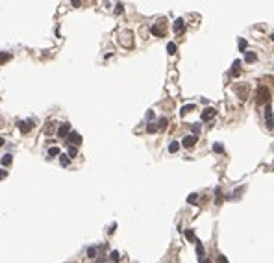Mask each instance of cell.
<instances>
[{"label": "cell", "mask_w": 274, "mask_h": 263, "mask_svg": "<svg viewBox=\"0 0 274 263\" xmlns=\"http://www.w3.org/2000/svg\"><path fill=\"white\" fill-rule=\"evenodd\" d=\"M269 100H270V91H269V87H259V91H257V104L269 102Z\"/></svg>", "instance_id": "1"}, {"label": "cell", "mask_w": 274, "mask_h": 263, "mask_svg": "<svg viewBox=\"0 0 274 263\" xmlns=\"http://www.w3.org/2000/svg\"><path fill=\"white\" fill-rule=\"evenodd\" d=\"M67 141L71 143V147H76V145H80V143H82V135L78 134V132H71L69 137H67Z\"/></svg>", "instance_id": "2"}, {"label": "cell", "mask_w": 274, "mask_h": 263, "mask_svg": "<svg viewBox=\"0 0 274 263\" xmlns=\"http://www.w3.org/2000/svg\"><path fill=\"white\" fill-rule=\"evenodd\" d=\"M71 132H72V130H71V124H69V122H63V124L58 128V135H59V137H69Z\"/></svg>", "instance_id": "3"}, {"label": "cell", "mask_w": 274, "mask_h": 263, "mask_svg": "<svg viewBox=\"0 0 274 263\" xmlns=\"http://www.w3.org/2000/svg\"><path fill=\"white\" fill-rule=\"evenodd\" d=\"M265 120H267V126H269V128H274V117H272V107H270V106L265 107Z\"/></svg>", "instance_id": "4"}, {"label": "cell", "mask_w": 274, "mask_h": 263, "mask_svg": "<svg viewBox=\"0 0 274 263\" xmlns=\"http://www.w3.org/2000/svg\"><path fill=\"white\" fill-rule=\"evenodd\" d=\"M32 128H34V120H20V122H19V130L23 132V134L30 132Z\"/></svg>", "instance_id": "5"}, {"label": "cell", "mask_w": 274, "mask_h": 263, "mask_svg": "<svg viewBox=\"0 0 274 263\" xmlns=\"http://www.w3.org/2000/svg\"><path fill=\"white\" fill-rule=\"evenodd\" d=\"M235 91L239 93V98H248V85H243V83H239L237 87H235Z\"/></svg>", "instance_id": "6"}, {"label": "cell", "mask_w": 274, "mask_h": 263, "mask_svg": "<svg viewBox=\"0 0 274 263\" xmlns=\"http://www.w3.org/2000/svg\"><path fill=\"white\" fill-rule=\"evenodd\" d=\"M161 24H163V23H161ZM161 24H154V26L150 28V32H152L154 35H158V37H163V35H165V28H163Z\"/></svg>", "instance_id": "7"}, {"label": "cell", "mask_w": 274, "mask_h": 263, "mask_svg": "<svg viewBox=\"0 0 274 263\" xmlns=\"http://www.w3.org/2000/svg\"><path fill=\"white\" fill-rule=\"evenodd\" d=\"M196 143V135H185L183 139H182V145L185 147V148H189V147H193Z\"/></svg>", "instance_id": "8"}, {"label": "cell", "mask_w": 274, "mask_h": 263, "mask_svg": "<svg viewBox=\"0 0 274 263\" xmlns=\"http://www.w3.org/2000/svg\"><path fill=\"white\" fill-rule=\"evenodd\" d=\"M174 32H176V34H182V32H183V28H185V20L183 19H176V20H174Z\"/></svg>", "instance_id": "9"}, {"label": "cell", "mask_w": 274, "mask_h": 263, "mask_svg": "<svg viewBox=\"0 0 274 263\" xmlns=\"http://www.w3.org/2000/svg\"><path fill=\"white\" fill-rule=\"evenodd\" d=\"M213 117H215V109H211V107H207L202 111V120H211Z\"/></svg>", "instance_id": "10"}, {"label": "cell", "mask_w": 274, "mask_h": 263, "mask_svg": "<svg viewBox=\"0 0 274 263\" xmlns=\"http://www.w3.org/2000/svg\"><path fill=\"white\" fill-rule=\"evenodd\" d=\"M130 35H131L130 32H124L122 37H120V43H122V45H126V47H131V37H130Z\"/></svg>", "instance_id": "11"}, {"label": "cell", "mask_w": 274, "mask_h": 263, "mask_svg": "<svg viewBox=\"0 0 274 263\" xmlns=\"http://www.w3.org/2000/svg\"><path fill=\"white\" fill-rule=\"evenodd\" d=\"M243 191H245V185H241V187H237V189L233 191L232 196H228V200H230V198H232V200H239V196L243 195Z\"/></svg>", "instance_id": "12"}, {"label": "cell", "mask_w": 274, "mask_h": 263, "mask_svg": "<svg viewBox=\"0 0 274 263\" xmlns=\"http://www.w3.org/2000/svg\"><path fill=\"white\" fill-rule=\"evenodd\" d=\"M239 69H241V61L235 59L233 65H232V72H230V74H232V76H239Z\"/></svg>", "instance_id": "13"}, {"label": "cell", "mask_w": 274, "mask_h": 263, "mask_svg": "<svg viewBox=\"0 0 274 263\" xmlns=\"http://www.w3.org/2000/svg\"><path fill=\"white\" fill-rule=\"evenodd\" d=\"M256 59H257V56H256L254 52H246V54H245V63H254Z\"/></svg>", "instance_id": "14"}, {"label": "cell", "mask_w": 274, "mask_h": 263, "mask_svg": "<svg viewBox=\"0 0 274 263\" xmlns=\"http://www.w3.org/2000/svg\"><path fill=\"white\" fill-rule=\"evenodd\" d=\"M48 156H50V158H56V156H61V150H59L58 147H52V148H48Z\"/></svg>", "instance_id": "15"}, {"label": "cell", "mask_w": 274, "mask_h": 263, "mask_svg": "<svg viewBox=\"0 0 274 263\" xmlns=\"http://www.w3.org/2000/svg\"><path fill=\"white\" fill-rule=\"evenodd\" d=\"M167 124H169V119H167V117H161L159 122H158V130H165Z\"/></svg>", "instance_id": "16"}, {"label": "cell", "mask_w": 274, "mask_h": 263, "mask_svg": "<svg viewBox=\"0 0 274 263\" xmlns=\"http://www.w3.org/2000/svg\"><path fill=\"white\" fill-rule=\"evenodd\" d=\"M9 59H11V54H8V52H0V65L6 63V61H9Z\"/></svg>", "instance_id": "17"}, {"label": "cell", "mask_w": 274, "mask_h": 263, "mask_svg": "<svg viewBox=\"0 0 274 263\" xmlns=\"http://www.w3.org/2000/svg\"><path fill=\"white\" fill-rule=\"evenodd\" d=\"M246 47H248V43H246L245 39H239V52L246 54Z\"/></svg>", "instance_id": "18"}, {"label": "cell", "mask_w": 274, "mask_h": 263, "mask_svg": "<svg viewBox=\"0 0 274 263\" xmlns=\"http://www.w3.org/2000/svg\"><path fill=\"white\" fill-rule=\"evenodd\" d=\"M178 148H180V143H178V141H172V143L169 145V152H172V154H174V152H178Z\"/></svg>", "instance_id": "19"}, {"label": "cell", "mask_w": 274, "mask_h": 263, "mask_svg": "<svg viewBox=\"0 0 274 263\" xmlns=\"http://www.w3.org/2000/svg\"><path fill=\"white\" fill-rule=\"evenodd\" d=\"M213 152H217V154H224V147L221 143H215L213 145Z\"/></svg>", "instance_id": "20"}, {"label": "cell", "mask_w": 274, "mask_h": 263, "mask_svg": "<svg viewBox=\"0 0 274 263\" xmlns=\"http://www.w3.org/2000/svg\"><path fill=\"white\" fill-rule=\"evenodd\" d=\"M59 161H61V165H63V167H67L69 163H71V158H69V156H65V154H61V156H59Z\"/></svg>", "instance_id": "21"}, {"label": "cell", "mask_w": 274, "mask_h": 263, "mask_svg": "<svg viewBox=\"0 0 274 263\" xmlns=\"http://www.w3.org/2000/svg\"><path fill=\"white\" fill-rule=\"evenodd\" d=\"M187 202H189V204H196V202H198V195H196V193H191V195L187 196Z\"/></svg>", "instance_id": "22"}, {"label": "cell", "mask_w": 274, "mask_h": 263, "mask_svg": "<svg viewBox=\"0 0 274 263\" xmlns=\"http://www.w3.org/2000/svg\"><path fill=\"white\" fill-rule=\"evenodd\" d=\"M11 159H13V156H11V154H6V156L2 158V165H4V167H8L9 163H11Z\"/></svg>", "instance_id": "23"}, {"label": "cell", "mask_w": 274, "mask_h": 263, "mask_svg": "<svg viewBox=\"0 0 274 263\" xmlns=\"http://www.w3.org/2000/svg\"><path fill=\"white\" fill-rule=\"evenodd\" d=\"M193 109H194V104H187V106H183V107H182V115H185V113L193 111Z\"/></svg>", "instance_id": "24"}, {"label": "cell", "mask_w": 274, "mask_h": 263, "mask_svg": "<svg viewBox=\"0 0 274 263\" xmlns=\"http://www.w3.org/2000/svg\"><path fill=\"white\" fill-rule=\"evenodd\" d=\"M167 52L170 54V56H172V54H176V45H174V43H169V45H167Z\"/></svg>", "instance_id": "25"}, {"label": "cell", "mask_w": 274, "mask_h": 263, "mask_svg": "<svg viewBox=\"0 0 274 263\" xmlns=\"http://www.w3.org/2000/svg\"><path fill=\"white\" fill-rule=\"evenodd\" d=\"M109 258H111V261H115V263H117V261H120V254H119L117 250H113V252H111V256H109Z\"/></svg>", "instance_id": "26"}, {"label": "cell", "mask_w": 274, "mask_h": 263, "mask_svg": "<svg viewBox=\"0 0 274 263\" xmlns=\"http://www.w3.org/2000/svg\"><path fill=\"white\" fill-rule=\"evenodd\" d=\"M191 130H193V135H198L200 134V124H191Z\"/></svg>", "instance_id": "27"}, {"label": "cell", "mask_w": 274, "mask_h": 263, "mask_svg": "<svg viewBox=\"0 0 274 263\" xmlns=\"http://www.w3.org/2000/svg\"><path fill=\"white\" fill-rule=\"evenodd\" d=\"M158 130V126H156V122H150L148 126H146V132H148V134H154V132Z\"/></svg>", "instance_id": "28"}, {"label": "cell", "mask_w": 274, "mask_h": 263, "mask_svg": "<svg viewBox=\"0 0 274 263\" xmlns=\"http://www.w3.org/2000/svg\"><path fill=\"white\" fill-rule=\"evenodd\" d=\"M87 256L95 258V256H96V246H89V248H87Z\"/></svg>", "instance_id": "29"}, {"label": "cell", "mask_w": 274, "mask_h": 263, "mask_svg": "<svg viewBox=\"0 0 274 263\" xmlns=\"http://www.w3.org/2000/svg\"><path fill=\"white\" fill-rule=\"evenodd\" d=\"M78 156V150H76V147H69V158H76Z\"/></svg>", "instance_id": "30"}, {"label": "cell", "mask_w": 274, "mask_h": 263, "mask_svg": "<svg viewBox=\"0 0 274 263\" xmlns=\"http://www.w3.org/2000/svg\"><path fill=\"white\" fill-rule=\"evenodd\" d=\"M196 254H198L200 258L204 256V245H202V243H198V245H196Z\"/></svg>", "instance_id": "31"}, {"label": "cell", "mask_w": 274, "mask_h": 263, "mask_svg": "<svg viewBox=\"0 0 274 263\" xmlns=\"http://www.w3.org/2000/svg\"><path fill=\"white\" fill-rule=\"evenodd\" d=\"M185 235H187V239H191V241H196V239H194V232H193V230H185Z\"/></svg>", "instance_id": "32"}, {"label": "cell", "mask_w": 274, "mask_h": 263, "mask_svg": "<svg viewBox=\"0 0 274 263\" xmlns=\"http://www.w3.org/2000/svg\"><path fill=\"white\" fill-rule=\"evenodd\" d=\"M215 196H217V202H221V200H222V195H221V187H217V189H215Z\"/></svg>", "instance_id": "33"}, {"label": "cell", "mask_w": 274, "mask_h": 263, "mask_svg": "<svg viewBox=\"0 0 274 263\" xmlns=\"http://www.w3.org/2000/svg\"><path fill=\"white\" fill-rule=\"evenodd\" d=\"M217 263H230V261L226 259V256H218V258H217Z\"/></svg>", "instance_id": "34"}, {"label": "cell", "mask_w": 274, "mask_h": 263, "mask_svg": "<svg viewBox=\"0 0 274 263\" xmlns=\"http://www.w3.org/2000/svg\"><path fill=\"white\" fill-rule=\"evenodd\" d=\"M152 119H154V111L148 109V111H146V120H152Z\"/></svg>", "instance_id": "35"}, {"label": "cell", "mask_w": 274, "mask_h": 263, "mask_svg": "<svg viewBox=\"0 0 274 263\" xmlns=\"http://www.w3.org/2000/svg\"><path fill=\"white\" fill-rule=\"evenodd\" d=\"M122 4H117V8H115V13H122Z\"/></svg>", "instance_id": "36"}, {"label": "cell", "mask_w": 274, "mask_h": 263, "mask_svg": "<svg viewBox=\"0 0 274 263\" xmlns=\"http://www.w3.org/2000/svg\"><path fill=\"white\" fill-rule=\"evenodd\" d=\"M6 176H8V172H6V171H0V180L6 178Z\"/></svg>", "instance_id": "37"}, {"label": "cell", "mask_w": 274, "mask_h": 263, "mask_svg": "<svg viewBox=\"0 0 274 263\" xmlns=\"http://www.w3.org/2000/svg\"><path fill=\"white\" fill-rule=\"evenodd\" d=\"M202 263H211V261L209 259H202Z\"/></svg>", "instance_id": "38"}, {"label": "cell", "mask_w": 274, "mask_h": 263, "mask_svg": "<svg viewBox=\"0 0 274 263\" xmlns=\"http://www.w3.org/2000/svg\"><path fill=\"white\" fill-rule=\"evenodd\" d=\"M2 145H4V139H2V137H0V147H2Z\"/></svg>", "instance_id": "39"}, {"label": "cell", "mask_w": 274, "mask_h": 263, "mask_svg": "<svg viewBox=\"0 0 274 263\" xmlns=\"http://www.w3.org/2000/svg\"><path fill=\"white\" fill-rule=\"evenodd\" d=\"M270 41H274V34H270Z\"/></svg>", "instance_id": "40"}]
</instances>
